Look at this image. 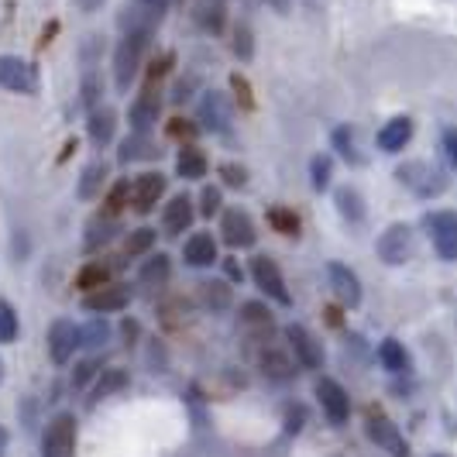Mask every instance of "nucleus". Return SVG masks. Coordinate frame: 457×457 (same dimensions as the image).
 <instances>
[{
  "label": "nucleus",
  "mask_w": 457,
  "mask_h": 457,
  "mask_svg": "<svg viewBox=\"0 0 457 457\" xmlns=\"http://www.w3.org/2000/svg\"><path fill=\"white\" fill-rule=\"evenodd\" d=\"M286 341H289V347H293L299 368H320L323 365L320 341H317L303 323H289V327H286Z\"/></svg>",
  "instance_id": "ddd939ff"
},
{
  "label": "nucleus",
  "mask_w": 457,
  "mask_h": 457,
  "mask_svg": "<svg viewBox=\"0 0 457 457\" xmlns=\"http://www.w3.org/2000/svg\"><path fill=\"white\" fill-rule=\"evenodd\" d=\"M104 4H107V0H76V7H79L83 14H96Z\"/></svg>",
  "instance_id": "864d4df0"
},
{
  "label": "nucleus",
  "mask_w": 457,
  "mask_h": 457,
  "mask_svg": "<svg viewBox=\"0 0 457 457\" xmlns=\"http://www.w3.org/2000/svg\"><path fill=\"white\" fill-rule=\"evenodd\" d=\"M327 278H330V289H334V296L341 299L344 306H358L361 303V282H358V275L354 269H347L341 262H330L327 265Z\"/></svg>",
  "instance_id": "a211bd4d"
},
{
  "label": "nucleus",
  "mask_w": 457,
  "mask_h": 457,
  "mask_svg": "<svg viewBox=\"0 0 457 457\" xmlns=\"http://www.w3.org/2000/svg\"><path fill=\"white\" fill-rule=\"evenodd\" d=\"M434 457H447V454H434Z\"/></svg>",
  "instance_id": "052dcab7"
},
{
  "label": "nucleus",
  "mask_w": 457,
  "mask_h": 457,
  "mask_svg": "<svg viewBox=\"0 0 457 457\" xmlns=\"http://www.w3.org/2000/svg\"><path fill=\"white\" fill-rule=\"evenodd\" d=\"M165 189H169V179L162 176V172H141L131 186V204H135V213H152L155 204H159L162 196H165Z\"/></svg>",
  "instance_id": "4468645a"
},
{
  "label": "nucleus",
  "mask_w": 457,
  "mask_h": 457,
  "mask_svg": "<svg viewBox=\"0 0 457 457\" xmlns=\"http://www.w3.org/2000/svg\"><path fill=\"white\" fill-rule=\"evenodd\" d=\"M107 282H111V269H107L104 262H90V265H83V272L76 275V286L87 289V293L100 289V286H107Z\"/></svg>",
  "instance_id": "c9c22d12"
},
{
  "label": "nucleus",
  "mask_w": 457,
  "mask_h": 457,
  "mask_svg": "<svg viewBox=\"0 0 457 457\" xmlns=\"http://www.w3.org/2000/svg\"><path fill=\"white\" fill-rule=\"evenodd\" d=\"M378 358H382V365L389 368L392 375H399V371H410V351L403 347V344L395 341V337H389V341H382V347H378Z\"/></svg>",
  "instance_id": "72a5a7b5"
},
{
  "label": "nucleus",
  "mask_w": 457,
  "mask_h": 457,
  "mask_svg": "<svg viewBox=\"0 0 457 457\" xmlns=\"http://www.w3.org/2000/svg\"><path fill=\"white\" fill-rule=\"evenodd\" d=\"M172 0H135L124 14H120V28H141V31H152L162 24L165 11H169Z\"/></svg>",
  "instance_id": "f8f14e48"
},
{
  "label": "nucleus",
  "mask_w": 457,
  "mask_h": 457,
  "mask_svg": "<svg viewBox=\"0 0 457 457\" xmlns=\"http://www.w3.org/2000/svg\"><path fill=\"white\" fill-rule=\"evenodd\" d=\"M104 186H107V162H90L83 169V176H79L76 193H79V200H96Z\"/></svg>",
  "instance_id": "7c9ffc66"
},
{
  "label": "nucleus",
  "mask_w": 457,
  "mask_h": 457,
  "mask_svg": "<svg viewBox=\"0 0 457 457\" xmlns=\"http://www.w3.org/2000/svg\"><path fill=\"white\" fill-rule=\"evenodd\" d=\"M206 169H210V162H206L204 148H196V145H183L179 148V155H176V172L189 179V183H196V179H204Z\"/></svg>",
  "instance_id": "cd10ccee"
},
{
  "label": "nucleus",
  "mask_w": 457,
  "mask_h": 457,
  "mask_svg": "<svg viewBox=\"0 0 457 457\" xmlns=\"http://www.w3.org/2000/svg\"><path fill=\"white\" fill-rule=\"evenodd\" d=\"M0 378H4V361H0Z\"/></svg>",
  "instance_id": "bf43d9fd"
},
{
  "label": "nucleus",
  "mask_w": 457,
  "mask_h": 457,
  "mask_svg": "<svg viewBox=\"0 0 457 457\" xmlns=\"http://www.w3.org/2000/svg\"><path fill=\"white\" fill-rule=\"evenodd\" d=\"M224 210V193H220V186H204V193H200V213L204 217H217Z\"/></svg>",
  "instance_id": "37998d69"
},
{
  "label": "nucleus",
  "mask_w": 457,
  "mask_h": 457,
  "mask_svg": "<svg viewBox=\"0 0 457 457\" xmlns=\"http://www.w3.org/2000/svg\"><path fill=\"white\" fill-rule=\"evenodd\" d=\"M230 87H234V93H237V100H241V107H248L252 111L254 107V100H252V90H248V83H245V76H230Z\"/></svg>",
  "instance_id": "de8ad7c7"
},
{
  "label": "nucleus",
  "mask_w": 457,
  "mask_h": 457,
  "mask_svg": "<svg viewBox=\"0 0 457 457\" xmlns=\"http://www.w3.org/2000/svg\"><path fill=\"white\" fill-rule=\"evenodd\" d=\"M269 224H272L282 237H299V228H303L299 217L289 206H272V210H269Z\"/></svg>",
  "instance_id": "e433bc0d"
},
{
  "label": "nucleus",
  "mask_w": 457,
  "mask_h": 457,
  "mask_svg": "<svg viewBox=\"0 0 457 457\" xmlns=\"http://www.w3.org/2000/svg\"><path fill=\"white\" fill-rule=\"evenodd\" d=\"M196 128H204L210 135H230V124H234V107H230L228 93L220 90H206L196 104Z\"/></svg>",
  "instance_id": "7ed1b4c3"
},
{
  "label": "nucleus",
  "mask_w": 457,
  "mask_h": 457,
  "mask_svg": "<svg viewBox=\"0 0 457 457\" xmlns=\"http://www.w3.org/2000/svg\"><path fill=\"white\" fill-rule=\"evenodd\" d=\"M200 21H204V28H210V31H220V28H224V4H220V0H204V4H200Z\"/></svg>",
  "instance_id": "79ce46f5"
},
{
  "label": "nucleus",
  "mask_w": 457,
  "mask_h": 457,
  "mask_svg": "<svg viewBox=\"0 0 457 457\" xmlns=\"http://www.w3.org/2000/svg\"><path fill=\"white\" fill-rule=\"evenodd\" d=\"M234 55L241 59V62H248L254 55V38H252V28H248V21H237L234 24Z\"/></svg>",
  "instance_id": "ea45409f"
},
{
  "label": "nucleus",
  "mask_w": 457,
  "mask_h": 457,
  "mask_svg": "<svg viewBox=\"0 0 457 457\" xmlns=\"http://www.w3.org/2000/svg\"><path fill=\"white\" fill-rule=\"evenodd\" d=\"M454 131H451V128H447V131H444V155H447V159L454 162Z\"/></svg>",
  "instance_id": "5fc2aeb1"
},
{
  "label": "nucleus",
  "mask_w": 457,
  "mask_h": 457,
  "mask_svg": "<svg viewBox=\"0 0 457 457\" xmlns=\"http://www.w3.org/2000/svg\"><path fill=\"white\" fill-rule=\"evenodd\" d=\"M117 135V111L114 107H93L87 114V137H90L93 148H107Z\"/></svg>",
  "instance_id": "aec40b11"
},
{
  "label": "nucleus",
  "mask_w": 457,
  "mask_h": 457,
  "mask_svg": "<svg viewBox=\"0 0 457 457\" xmlns=\"http://www.w3.org/2000/svg\"><path fill=\"white\" fill-rule=\"evenodd\" d=\"M278 14H289V7H293V0H269Z\"/></svg>",
  "instance_id": "4d7b16f0"
},
{
  "label": "nucleus",
  "mask_w": 457,
  "mask_h": 457,
  "mask_svg": "<svg viewBox=\"0 0 457 457\" xmlns=\"http://www.w3.org/2000/svg\"><path fill=\"white\" fill-rule=\"evenodd\" d=\"M100 96H104V83L96 79V72L87 69V76H83V107H87V114H90L93 107H100Z\"/></svg>",
  "instance_id": "a19ab883"
},
{
  "label": "nucleus",
  "mask_w": 457,
  "mask_h": 457,
  "mask_svg": "<svg viewBox=\"0 0 457 457\" xmlns=\"http://www.w3.org/2000/svg\"><path fill=\"white\" fill-rule=\"evenodd\" d=\"M375 252L378 258L386 262V265H406L416 252V237H412V228L410 224H392L378 234V241H375Z\"/></svg>",
  "instance_id": "423d86ee"
},
{
  "label": "nucleus",
  "mask_w": 457,
  "mask_h": 457,
  "mask_svg": "<svg viewBox=\"0 0 457 457\" xmlns=\"http://www.w3.org/2000/svg\"><path fill=\"white\" fill-rule=\"evenodd\" d=\"M169 278H172V258L165 252H152L145 258L141 272H137V282L148 286V289H162Z\"/></svg>",
  "instance_id": "b1692460"
},
{
  "label": "nucleus",
  "mask_w": 457,
  "mask_h": 457,
  "mask_svg": "<svg viewBox=\"0 0 457 457\" xmlns=\"http://www.w3.org/2000/svg\"><path fill=\"white\" fill-rule=\"evenodd\" d=\"M395 179L406 186V189H412L420 200L440 196V193L447 189L444 169H436L430 162H406V165H399V169H395Z\"/></svg>",
  "instance_id": "f03ea898"
},
{
  "label": "nucleus",
  "mask_w": 457,
  "mask_h": 457,
  "mask_svg": "<svg viewBox=\"0 0 457 457\" xmlns=\"http://www.w3.org/2000/svg\"><path fill=\"white\" fill-rule=\"evenodd\" d=\"M159 117H162L159 87H155V83H148V87L135 96V104H131V111H128V124H131V131H135V135H152V128H155V120H159Z\"/></svg>",
  "instance_id": "1a4fd4ad"
},
{
  "label": "nucleus",
  "mask_w": 457,
  "mask_h": 457,
  "mask_svg": "<svg viewBox=\"0 0 457 457\" xmlns=\"http://www.w3.org/2000/svg\"><path fill=\"white\" fill-rule=\"evenodd\" d=\"M330 176H334V159L330 155H313L310 159V186L323 193V189H330Z\"/></svg>",
  "instance_id": "4c0bfd02"
},
{
  "label": "nucleus",
  "mask_w": 457,
  "mask_h": 457,
  "mask_svg": "<svg viewBox=\"0 0 457 457\" xmlns=\"http://www.w3.org/2000/svg\"><path fill=\"white\" fill-rule=\"evenodd\" d=\"M128 196H131V186H128V179H120V183L107 193V210H104V213H107V217H117V213L128 206Z\"/></svg>",
  "instance_id": "c03bdc74"
},
{
  "label": "nucleus",
  "mask_w": 457,
  "mask_h": 457,
  "mask_svg": "<svg viewBox=\"0 0 457 457\" xmlns=\"http://www.w3.org/2000/svg\"><path fill=\"white\" fill-rule=\"evenodd\" d=\"M7 444H11V434L0 427V457H4V451H7Z\"/></svg>",
  "instance_id": "13d9d810"
},
{
  "label": "nucleus",
  "mask_w": 457,
  "mask_h": 457,
  "mask_svg": "<svg viewBox=\"0 0 457 457\" xmlns=\"http://www.w3.org/2000/svg\"><path fill=\"white\" fill-rule=\"evenodd\" d=\"M79 337H90V341H83V344H104L111 337V327H107V323H93L87 330H79Z\"/></svg>",
  "instance_id": "8fccbe9b"
},
{
  "label": "nucleus",
  "mask_w": 457,
  "mask_h": 457,
  "mask_svg": "<svg viewBox=\"0 0 457 457\" xmlns=\"http://www.w3.org/2000/svg\"><path fill=\"white\" fill-rule=\"evenodd\" d=\"M76 444V420L72 412H59L46 430V440H42V457H66Z\"/></svg>",
  "instance_id": "9b49d317"
},
{
  "label": "nucleus",
  "mask_w": 457,
  "mask_h": 457,
  "mask_svg": "<svg viewBox=\"0 0 457 457\" xmlns=\"http://www.w3.org/2000/svg\"><path fill=\"white\" fill-rule=\"evenodd\" d=\"M183 258L186 265H193V269H210L213 262H217V241H213V234H189L183 245Z\"/></svg>",
  "instance_id": "4be33fe9"
},
{
  "label": "nucleus",
  "mask_w": 457,
  "mask_h": 457,
  "mask_svg": "<svg viewBox=\"0 0 457 457\" xmlns=\"http://www.w3.org/2000/svg\"><path fill=\"white\" fill-rule=\"evenodd\" d=\"M120 389H128V371H124V368H107V371H100V378H96V386H93L90 403L107 399V395H117Z\"/></svg>",
  "instance_id": "2f4dec72"
},
{
  "label": "nucleus",
  "mask_w": 457,
  "mask_h": 457,
  "mask_svg": "<svg viewBox=\"0 0 457 457\" xmlns=\"http://www.w3.org/2000/svg\"><path fill=\"white\" fill-rule=\"evenodd\" d=\"M317 399H320L323 412H327V420L334 423V427H344L347 423V416H351V399H347V392L337 378H317Z\"/></svg>",
  "instance_id": "9d476101"
},
{
  "label": "nucleus",
  "mask_w": 457,
  "mask_h": 457,
  "mask_svg": "<svg viewBox=\"0 0 457 457\" xmlns=\"http://www.w3.org/2000/svg\"><path fill=\"white\" fill-rule=\"evenodd\" d=\"M159 155H162V148L155 145V137H152V135H131V137H124V145H120V152H117L120 165L159 159Z\"/></svg>",
  "instance_id": "393cba45"
},
{
  "label": "nucleus",
  "mask_w": 457,
  "mask_h": 457,
  "mask_svg": "<svg viewBox=\"0 0 457 457\" xmlns=\"http://www.w3.org/2000/svg\"><path fill=\"white\" fill-rule=\"evenodd\" d=\"M193 83H196L193 76H186V79H179V83H176V93H172V100H176V104H183V100H189V90H193Z\"/></svg>",
  "instance_id": "3c124183"
},
{
  "label": "nucleus",
  "mask_w": 457,
  "mask_h": 457,
  "mask_svg": "<svg viewBox=\"0 0 457 457\" xmlns=\"http://www.w3.org/2000/svg\"><path fill=\"white\" fill-rule=\"evenodd\" d=\"M220 237H224V245H230V248H254L258 228H254L252 213L245 206L220 210Z\"/></svg>",
  "instance_id": "6e6552de"
},
{
  "label": "nucleus",
  "mask_w": 457,
  "mask_h": 457,
  "mask_svg": "<svg viewBox=\"0 0 457 457\" xmlns=\"http://www.w3.org/2000/svg\"><path fill=\"white\" fill-rule=\"evenodd\" d=\"M114 230H117L114 217H107V213L93 217L90 224H87V248H90V252H96L100 245H107V241L114 237Z\"/></svg>",
  "instance_id": "f704fd0d"
},
{
  "label": "nucleus",
  "mask_w": 457,
  "mask_h": 457,
  "mask_svg": "<svg viewBox=\"0 0 457 457\" xmlns=\"http://www.w3.org/2000/svg\"><path fill=\"white\" fill-rule=\"evenodd\" d=\"M93 371H96V361H83V365L76 368V378H72V382H76V386H87Z\"/></svg>",
  "instance_id": "603ef678"
},
{
  "label": "nucleus",
  "mask_w": 457,
  "mask_h": 457,
  "mask_svg": "<svg viewBox=\"0 0 457 457\" xmlns=\"http://www.w3.org/2000/svg\"><path fill=\"white\" fill-rule=\"evenodd\" d=\"M220 176H224V183L237 186V189H245V186H248V169H245V165H237V162H224V165H220Z\"/></svg>",
  "instance_id": "a18cd8bd"
},
{
  "label": "nucleus",
  "mask_w": 457,
  "mask_h": 457,
  "mask_svg": "<svg viewBox=\"0 0 457 457\" xmlns=\"http://www.w3.org/2000/svg\"><path fill=\"white\" fill-rule=\"evenodd\" d=\"M224 269H228V278H234V282H241V278H245V272H241V265H237V262H224Z\"/></svg>",
  "instance_id": "6e6d98bb"
},
{
  "label": "nucleus",
  "mask_w": 457,
  "mask_h": 457,
  "mask_svg": "<svg viewBox=\"0 0 457 457\" xmlns=\"http://www.w3.org/2000/svg\"><path fill=\"white\" fill-rule=\"evenodd\" d=\"M79 344H83V337H79V327H76V323L55 320L52 327H48V354H52L55 365L72 361V354H76Z\"/></svg>",
  "instance_id": "2eb2a0df"
},
{
  "label": "nucleus",
  "mask_w": 457,
  "mask_h": 457,
  "mask_svg": "<svg viewBox=\"0 0 457 457\" xmlns=\"http://www.w3.org/2000/svg\"><path fill=\"white\" fill-rule=\"evenodd\" d=\"M0 90L35 96L38 93V69L21 55H0Z\"/></svg>",
  "instance_id": "20e7f679"
},
{
  "label": "nucleus",
  "mask_w": 457,
  "mask_h": 457,
  "mask_svg": "<svg viewBox=\"0 0 457 457\" xmlns=\"http://www.w3.org/2000/svg\"><path fill=\"white\" fill-rule=\"evenodd\" d=\"M368 436L378 444V447H386L392 457H406L410 454V444L403 440V436L395 434V427H392L389 420L382 416V412H368Z\"/></svg>",
  "instance_id": "6ab92c4d"
},
{
  "label": "nucleus",
  "mask_w": 457,
  "mask_h": 457,
  "mask_svg": "<svg viewBox=\"0 0 457 457\" xmlns=\"http://www.w3.org/2000/svg\"><path fill=\"white\" fill-rule=\"evenodd\" d=\"M241 323L252 330V334H272L275 330V317H272V310L265 306V303H258V299H248L245 306H241Z\"/></svg>",
  "instance_id": "c85d7f7f"
},
{
  "label": "nucleus",
  "mask_w": 457,
  "mask_h": 457,
  "mask_svg": "<svg viewBox=\"0 0 457 457\" xmlns=\"http://www.w3.org/2000/svg\"><path fill=\"white\" fill-rule=\"evenodd\" d=\"M193 220H196V206H193V196H172L165 210H162V234H169V237H179L183 230L193 228Z\"/></svg>",
  "instance_id": "dca6fc26"
},
{
  "label": "nucleus",
  "mask_w": 457,
  "mask_h": 457,
  "mask_svg": "<svg viewBox=\"0 0 457 457\" xmlns=\"http://www.w3.org/2000/svg\"><path fill=\"white\" fill-rule=\"evenodd\" d=\"M18 330H21V323H18V310H14L7 299H0V344L18 341Z\"/></svg>",
  "instance_id": "58836bf2"
},
{
  "label": "nucleus",
  "mask_w": 457,
  "mask_h": 457,
  "mask_svg": "<svg viewBox=\"0 0 457 457\" xmlns=\"http://www.w3.org/2000/svg\"><path fill=\"white\" fill-rule=\"evenodd\" d=\"M128 303H131V289L128 286H117V282H107V286L87 293V299H83V306L90 313H120Z\"/></svg>",
  "instance_id": "f3484780"
},
{
  "label": "nucleus",
  "mask_w": 457,
  "mask_h": 457,
  "mask_svg": "<svg viewBox=\"0 0 457 457\" xmlns=\"http://www.w3.org/2000/svg\"><path fill=\"white\" fill-rule=\"evenodd\" d=\"M196 299L210 313H224L234 303V293H230V282H224V278H204V282H196Z\"/></svg>",
  "instance_id": "5701e85b"
},
{
  "label": "nucleus",
  "mask_w": 457,
  "mask_h": 457,
  "mask_svg": "<svg viewBox=\"0 0 457 457\" xmlns=\"http://www.w3.org/2000/svg\"><path fill=\"white\" fill-rule=\"evenodd\" d=\"M248 272H252L254 286H258L269 299H275L278 306H289V303H293L289 289H286V275H282V269L275 265V258H269V254H254L252 265H248Z\"/></svg>",
  "instance_id": "39448f33"
},
{
  "label": "nucleus",
  "mask_w": 457,
  "mask_h": 457,
  "mask_svg": "<svg viewBox=\"0 0 457 457\" xmlns=\"http://www.w3.org/2000/svg\"><path fill=\"white\" fill-rule=\"evenodd\" d=\"M330 145L337 148V155H341L347 165H361V162H365L361 148H358V128H354V124L334 128V131H330Z\"/></svg>",
  "instance_id": "bb28decb"
},
{
  "label": "nucleus",
  "mask_w": 457,
  "mask_h": 457,
  "mask_svg": "<svg viewBox=\"0 0 457 457\" xmlns=\"http://www.w3.org/2000/svg\"><path fill=\"white\" fill-rule=\"evenodd\" d=\"M258 368H262V371H265V378H272V382H286V378H293V375H296L293 358H289L286 351H275V347H265V351L258 354Z\"/></svg>",
  "instance_id": "a878e982"
},
{
  "label": "nucleus",
  "mask_w": 457,
  "mask_h": 457,
  "mask_svg": "<svg viewBox=\"0 0 457 457\" xmlns=\"http://www.w3.org/2000/svg\"><path fill=\"white\" fill-rule=\"evenodd\" d=\"M148 48H152V31L120 28V38H117L114 46V87L120 93L131 90V83H135L141 66H145Z\"/></svg>",
  "instance_id": "f257e3e1"
},
{
  "label": "nucleus",
  "mask_w": 457,
  "mask_h": 457,
  "mask_svg": "<svg viewBox=\"0 0 457 457\" xmlns=\"http://www.w3.org/2000/svg\"><path fill=\"white\" fill-rule=\"evenodd\" d=\"M155 252V228H135L124 237V254L128 258H148Z\"/></svg>",
  "instance_id": "473e14b6"
},
{
  "label": "nucleus",
  "mask_w": 457,
  "mask_h": 457,
  "mask_svg": "<svg viewBox=\"0 0 457 457\" xmlns=\"http://www.w3.org/2000/svg\"><path fill=\"white\" fill-rule=\"evenodd\" d=\"M378 148L386 152V155H395V152H403L406 145L412 141V117H392V120H386L382 124V131H378Z\"/></svg>",
  "instance_id": "412c9836"
},
{
  "label": "nucleus",
  "mask_w": 457,
  "mask_h": 457,
  "mask_svg": "<svg viewBox=\"0 0 457 457\" xmlns=\"http://www.w3.org/2000/svg\"><path fill=\"white\" fill-rule=\"evenodd\" d=\"M196 124H189V120H172L169 124V137H186V145H193V137H196Z\"/></svg>",
  "instance_id": "49530a36"
},
{
  "label": "nucleus",
  "mask_w": 457,
  "mask_h": 457,
  "mask_svg": "<svg viewBox=\"0 0 457 457\" xmlns=\"http://www.w3.org/2000/svg\"><path fill=\"white\" fill-rule=\"evenodd\" d=\"M303 423H306V410H303V406H289V410H286V430H289V434H299Z\"/></svg>",
  "instance_id": "09e8293b"
},
{
  "label": "nucleus",
  "mask_w": 457,
  "mask_h": 457,
  "mask_svg": "<svg viewBox=\"0 0 457 457\" xmlns=\"http://www.w3.org/2000/svg\"><path fill=\"white\" fill-rule=\"evenodd\" d=\"M334 204H337V213L347 224H361L365 220V200H361V193L354 186H341L334 193Z\"/></svg>",
  "instance_id": "c756f323"
},
{
  "label": "nucleus",
  "mask_w": 457,
  "mask_h": 457,
  "mask_svg": "<svg viewBox=\"0 0 457 457\" xmlns=\"http://www.w3.org/2000/svg\"><path fill=\"white\" fill-rule=\"evenodd\" d=\"M423 228L430 230V241H434L436 254L444 262H454L457 258V213L454 210H434L423 217Z\"/></svg>",
  "instance_id": "0eeeda50"
}]
</instances>
